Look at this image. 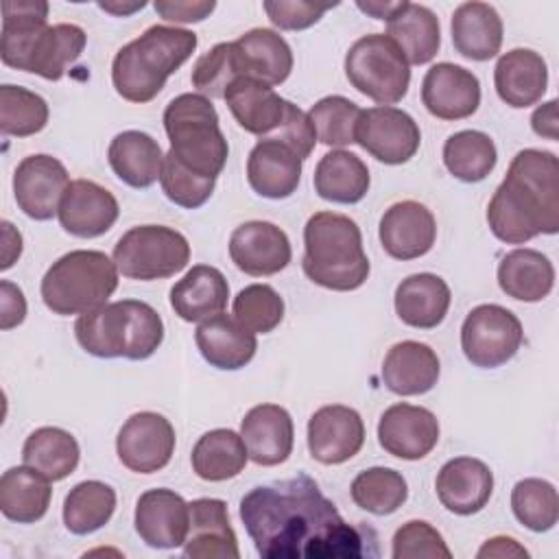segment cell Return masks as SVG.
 Returning <instances> with one entry per match:
<instances>
[{
	"label": "cell",
	"mask_w": 559,
	"mask_h": 559,
	"mask_svg": "<svg viewBox=\"0 0 559 559\" xmlns=\"http://www.w3.org/2000/svg\"><path fill=\"white\" fill-rule=\"evenodd\" d=\"M498 162L493 140L476 129L452 133L443 144V164L452 177L465 183L483 181Z\"/></svg>",
	"instance_id": "41"
},
{
	"label": "cell",
	"mask_w": 559,
	"mask_h": 559,
	"mask_svg": "<svg viewBox=\"0 0 559 559\" xmlns=\"http://www.w3.org/2000/svg\"><path fill=\"white\" fill-rule=\"evenodd\" d=\"M153 9L166 22L192 24V22H203L216 9V2L214 0H157Z\"/></svg>",
	"instance_id": "53"
},
{
	"label": "cell",
	"mask_w": 559,
	"mask_h": 559,
	"mask_svg": "<svg viewBox=\"0 0 559 559\" xmlns=\"http://www.w3.org/2000/svg\"><path fill=\"white\" fill-rule=\"evenodd\" d=\"M524 341L520 319L504 306L480 304L472 308L461 325V349L480 369L509 362Z\"/></svg>",
	"instance_id": "11"
},
{
	"label": "cell",
	"mask_w": 559,
	"mask_h": 559,
	"mask_svg": "<svg viewBox=\"0 0 559 559\" xmlns=\"http://www.w3.org/2000/svg\"><path fill=\"white\" fill-rule=\"evenodd\" d=\"M349 496L367 513L391 515L406 502L408 485L397 469L369 467L352 480Z\"/></svg>",
	"instance_id": "43"
},
{
	"label": "cell",
	"mask_w": 559,
	"mask_h": 559,
	"mask_svg": "<svg viewBox=\"0 0 559 559\" xmlns=\"http://www.w3.org/2000/svg\"><path fill=\"white\" fill-rule=\"evenodd\" d=\"M386 35L400 46L408 63L424 66L435 59L441 46L439 17L424 4L402 0L386 20Z\"/></svg>",
	"instance_id": "34"
},
{
	"label": "cell",
	"mask_w": 559,
	"mask_h": 559,
	"mask_svg": "<svg viewBox=\"0 0 559 559\" xmlns=\"http://www.w3.org/2000/svg\"><path fill=\"white\" fill-rule=\"evenodd\" d=\"M229 284L225 275L210 264H194L173 288L170 308L181 321L201 323L225 310Z\"/></svg>",
	"instance_id": "30"
},
{
	"label": "cell",
	"mask_w": 559,
	"mask_h": 559,
	"mask_svg": "<svg viewBox=\"0 0 559 559\" xmlns=\"http://www.w3.org/2000/svg\"><path fill=\"white\" fill-rule=\"evenodd\" d=\"M87 35L76 24L48 26V2L7 0L2 2V63L33 72L46 81H59L81 57Z\"/></svg>",
	"instance_id": "3"
},
{
	"label": "cell",
	"mask_w": 559,
	"mask_h": 559,
	"mask_svg": "<svg viewBox=\"0 0 559 559\" xmlns=\"http://www.w3.org/2000/svg\"><path fill=\"white\" fill-rule=\"evenodd\" d=\"M491 234L522 245L539 234L559 231V159L550 151L524 148L507 170L487 205Z\"/></svg>",
	"instance_id": "2"
},
{
	"label": "cell",
	"mask_w": 559,
	"mask_h": 559,
	"mask_svg": "<svg viewBox=\"0 0 559 559\" xmlns=\"http://www.w3.org/2000/svg\"><path fill=\"white\" fill-rule=\"evenodd\" d=\"M190 528L183 542V555L192 559H238V539L229 524L227 504L218 498H197L188 502Z\"/></svg>",
	"instance_id": "26"
},
{
	"label": "cell",
	"mask_w": 559,
	"mask_h": 559,
	"mask_svg": "<svg viewBox=\"0 0 559 559\" xmlns=\"http://www.w3.org/2000/svg\"><path fill=\"white\" fill-rule=\"evenodd\" d=\"M116 511V491L103 480L74 485L63 500V524L74 535H90L103 528Z\"/></svg>",
	"instance_id": "42"
},
{
	"label": "cell",
	"mask_w": 559,
	"mask_h": 559,
	"mask_svg": "<svg viewBox=\"0 0 559 559\" xmlns=\"http://www.w3.org/2000/svg\"><path fill=\"white\" fill-rule=\"evenodd\" d=\"M197 33L179 26L153 24L124 44L111 63V83L129 103H148L197 50Z\"/></svg>",
	"instance_id": "4"
},
{
	"label": "cell",
	"mask_w": 559,
	"mask_h": 559,
	"mask_svg": "<svg viewBox=\"0 0 559 559\" xmlns=\"http://www.w3.org/2000/svg\"><path fill=\"white\" fill-rule=\"evenodd\" d=\"M498 284L511 299L535 304L550 295L555 286V266L537 249H513L502 255L498 264Z\"/></svg>",
	"instance_id": "35"
},
{
	"label": "cell",
	"mask_w": 559,
	"mask_h": 559,
	"mask_svg": "<svg viewBox=\"0 0 559 559\" xmlns=\"http://www.w3.org/2000/svg\"><path fill=\"white\" fill-rule=\"evenodd\" d=\"M79 456V441L57 426H41L33 430L22 448L24 465L33 467L50 483L68 478L76 469Z\"/></svg>",
	"instance_id": "39"
},
{
	"label": "cell",
	"mask_w": 559,
	"mask_h": 559,
	"mask_svg": "<svg viewBox=\"0 0 559 559\" xmlns=\"http://www.w3.org/2000/svg\"><path fill=\"white\" fill-rule=\"evenodd\" d=\"M435 489L439 502L454 515H474L485 509L493 491V474L480 459L456 456L441 465Z\"/></svg>",
	"instance_id": "22"
},
{
	"label": "cell",
	"mask_w": 559,
	"mask_h": 559,
	"mask_svg": "<svg viewBox=\"0 0 559 559\" xmlns=\"http://www.w3.org/2000/svg\"><path fill=\"white\" fill-rule=\"evenodd\" d=\"M229 258L247 275L266 277L284 271L293 258L290 240L269 221H247L229 236Z\"/></svg>",
	"instance_id": "17"
},
{
	"label": "cell",
	"mask_w": 559,
	"mask_h": 559,
	"mask_svg": "<svg viewBox=\"0 0 559 559\" xmlns=\"http://www.w3.org/2000/svg\"><path fill=\"white\" fill-rule=\"evenodd\" d=\"M301 164L288 144L260 138L247 157V181L264 199H288L301 181Z\"/></svg>",
	"instance_id": "24"
},
{
	"label": "cell",
	"mask_w": 559,
	"mask_h": 559,
	"mask_svg": "<svg viewBox=\"0 0 559 559\" xmlns=\"http://www.w3.org/2000/svg\"><path fill=\"white\" fill-rule=\"evenodd\" d=\"M159 183H162V190L168 197V201H173L175 205L186 207V210H197L212 197L216 179L201 177V175L188 170L170 153H166Z\"/></svg>",
	"instance_id": "49"
},
{
	"label": "cell",
	"mask_w": 559,
	"mask_h": 559,
	"mask_svg": "<svg viewBox=\"0 0 559 559\" xmlns=\"http://www.w3.org/2000/svg\"><path fill=\"white\" fill-rule=\"evenodd\" d=\"M452 293L443 277L435 273H415L395 288V312L402 323L417 330L437 328L450 308Z\"/></svg>",
	"instance_id": "32"
},
{
	"label": "cell",
	"mask_w": 559,
	"mask_h": 559,
	"mask_svg": "<svg viewBox=\"0 0 559 559\" xmlns=\"http://www.w3.org/2000/svg\"><path fill=\"white\" fill-rule=\"evenodd\" d=\"M476 557H480V559L483 557H500V559H504V557H528V550L522 544H518V539H513V537L496 535L478 548Z\"/></svg>",
	"instance_id": "56"
},
{
	"label": "cell",
	"mask_w": 559,
	"mask_h": 559,
	"mask_svg": "<svg viewBox=\"0 0 559 559\" xmlns=\"http://www.w3.org/2000/svg\"><path fill=\"white\" fill-rule=\"evenodd\" d=\"M240 520L264 559H358L378 555L376 533L343 520L308 474L253 487Z\"/></svg>",
	"instance_id": "1"
},
{
	"label": "cell",
	"mask_w": 559,
	"mask_h": 559,
	"mask_svg": "<svg viewBox=\"0 0 559 559\" xmlns=\"http://www.w3.org/2000/svg\"><path fill=\"white\" fill-rule=\"evenodd\" d=\"M314 192L332 203L354 205L369 192V168L367 164L343 148L325 153L314 168Z\"/></svg>",
	"instance_id": "36"
},
{
	"label": "cell",
	"mask_w": 559,
	"mask_h": 559,
	"mask_svg": "<svg viewBox=\"0 0 559 559\" xmlns=\"http://www.w3.org/2000/svg\"><path fill=\"white\" fill-rule=\"evenodd\" d=\"M360 111L362 109L354 100L334 94L317 100L310 107L308 118L321 144L341 148L347 144H356L354 135H356V122Z\"/></svg>",
	"instance_id": "47"
},
{
	"label": "cell",
	"mask_w": 559,
	"mask_h": 559,
	"mask_svg": "<svg viewBox=\"0 0 559 559\" xmlns=\"http://www.w3.org/2000/svg\"><path fill=\"white\" fill-rule=\"evenodd\" d=\"M68 186L66 166L46 153L24 157L13 173L15 203L33 221H50L59 212Z\"/></svg>",
	"instance_id": "14"
},
{
	"label": "cell",
	"mask_w": 559,
	"mask_h": 559,
	"mask_svg": "<svg viewBox=\"0 0 559 559\" xmlns=\"http://www.w3.org/2000/svg\"><path fill=\"white\" fill-rule=\"evenodd\" d=\"M301 269L328 290H356L369 277V258L356 221L336 212H317L304 227Z\"/></svg>",
	"instance_id": "6"
},
{
	"label": "cell",
	"mask_w": 559,
	"mask_h": 559,
	"mask_svg": "<svg viewBox=\"0 0 559 559\" xmlns=\"http://www.w3.org/2000/svg\"><path fill=\"white\" fill-rule=\"evenodd\" d=\"M345 76L362 96L380 107H393L408 92L411 63L389 35L371 33L349 46Z\"/></svg>",
	"instance_id": "9"
},
{
	"label": "cell",
	"mask_w": 559,
	"mask_h": 559,
	"mask_svg": "<svg viewBox=\"0 0 559 559\" xmlns=\"http://www.w3.org/2000/svg\"><path fill=\"white\" fill-rule=\"evenodd\" d=\"M378 236L382 249L395 260H415L426 255L437 240V221L419 201H397L384 210Z\"/></svg>",
	"instance_id": "21"
},
{
	"label": "cell",
	"mask_w": 559,
	"mask_h": 559,
	"mask_svg": "<svg viewBox=\"0 0 559 559\" xmlns=\"http://www.w3.org/2000/svg\"><path fill=\"white\" fill-rule=\"evenodd\" d=\"M511 509L522 526L546 533L559 520L557 489L544 478H522L511 489Z\"/></svg>",
	"instance_id": "45"
},
{
	"label": "cell",
	"mask_w": 559,
	"mask_h": 559,
	"mask_svg": "<svg viewBox=\"0 0 559 559\" xmlns=\"http://www.w3.org/2000/svg\"><path fill=\"white\" fill-rule=\"evenodd\" d=\"M441 373L437 352L419 341L395 343L382 362L384 386L402 397L428 393Z\"/></svg>",
	"instance_id": "28"
},
{
	"label": "cell",
	"mask_w": 559,
	"mask_h": 559,
	"mask_svg": "<svg viewBox=\"0 0 559 559\" xmlns=\"http://www.w3.org/2000/svg\"><path fill=\"white\" fill-rule=\"evenodd\" d=\"M439 441V419L424 406L406 402L389 406L378 421V443L391 456L419 461L428 456Z\"/></svg>",
	"instance_id": "16"
},
{
	"label": "cell",
	"mask_w": 559,
	"mask_h": 559,
	"mask_svg": "<svg viewBox=\"0 0 559 559\" xmlns=\"http://www.w3.org/2000/svg\"><path fill=\"white\" fill-rule=\"evenodd\" d=\"M421 103L435 118L463 120L480 105L478 76L456 63H435L421 81Z\"/></svg>",
	"instance_id": "19"
},
{
	"label": "cell",
	"mask_w": 559,
	"mask_h": 559,
	"mask_svg": "<svg viewBox=\"0 0 559 559\" xmlns=\"http://www.w3.org/2000/svg\"><path fill=\"white\" fill-rule=\"evenodd\" d=\"M0 227H2V262H0V269L7 271L22 255V236L9 221H2Z\"/></svg>",
	"instance_id": "57"
},
{
	"label": "cell",
	"mask_w": 559,
	"mask_h": 559,
	"mask_svg": "<svg viewBox=\"0 0 559 559\" xmlns=\"http://www.w3.org/2000/svg\"><path fill=\"white\" fill-rule=\"evenodd\" d=\"M201 356L216 369L236 371L249 365L258 349V338L251 330L240 325L234 314L218 312L197 325L194 332Z\"/></svg>",
	"instance_id": "29"
},
{
	"label": "cell",
	"mask_w": 559,
	"mask_h": 559,
	"mask_svg": "<svg viewBox=\"0 0 559 559\" xmlns=\"http://www.w3.org/2000/svg\"><path fill=\"white\" fill-rule=\"evenodd\" d=\"M362 443L365 421L352 406L328 404L308 419V450L323 465H341L354 459Z\"/></svg>",
	"instance_id": "15"
},
{
	"label": "cell",
	"mask_w": 559,
	"mask_h": 559,
	"mask_svg": "<svg viewBox=\"0 0 559 559\" xmlns=\"http://www.w3.org/2000/svg\"><path fill=\"white\" fill-rule=\"evenodd\" d=\"M400 2H402V0H400ZM400 2H382V0H369V2H362V0H358V2H356V7H358L362 13H367V15L376 17V20H389V17L397 11Z\"/></svg>",
	"instance_id": "58"
},
{
	"label": "cell",
	"mask_w": 559,
	"mask_h": 559,
	"mask_svg": "<svg viewBox=\"0 0 559 559\" xmlns=\"http://www.w3.org/2000/svg\"><path fill=\"white\" fill-rule=\"evenodd\" d=\"M391 557L393 559H417V557L450 559L452 552L443 535L432 524L424 520H411L395 531Z\"/></svg>",
	"instance_id": "50"
},
{
	"label": "cell",
	"mask_w": 559,
	"mask_h": 559,
	"mask_svg": "<svg viewBox=\"0 0 559 559\" xmlns=\"http://www.w3.org/2000/svg\"><path fill=\"white\" fill-rule=\"evenodd\" d=\"M120 205L116 197L92 179H74L59 203L61 227L76 238H98L118 221Z\"/></svg>",
	"instance_id": "20"
},
{
	"label": "cell",
	"mask_w": 559,
	"mask_h": 559,
	"mask_svg": "<svg viewBox=\"0 0 559 559\" xmlns=\"http://www.w3.org/2000/svg\"><path fill=\"white\" fill-rule=\"evenodd\" d=\"M173 424L153 411L131 415L116 437L120 463L135 474H153L164 469L175 454Z\"/></svg>",
	"instance_id": "13"
},
{
	"label": "cell",
	"mask_w": 559,
	"mask_h": 559,
	"mask_svg": "<svg viewBox=\"0 0 559 559\" xmlns=\"http://www.w3.org/2000/svg\"><path fill=\"white\" fill-rule=\"evenodd\" d=\"M50 480L28 465L9 467L0 478V511L17 524L41 520L50 507Z\"/></svg>",
	"instance_id": "37"
},
{
	"label": "cell",
	"mask_w": 559,
	"mask_h": 559,
	"mask_svg": "<svg viewBox=\"0 0 559 559\" xmlns=\"http://www.w3.org/2000/svg\"><path fill=\"white\" fill-rule=\"evenodd\" d=\"M266 17L271 20L273 26L282 31H304L317 24L323 13L334 4H314V2H304V0H266L264 4Z\"/></svg>",
	"instance_id": "51"
},
{
	"label": "cell",
	"mask_w": 559,
	"mask_h": 559,
	"mask_svg": "<svg viewBox=\"0 0 559 559\" xmlns=\"http://www.w3.org/2000/svg\"><path fill=\"white\" fill-rule=\"evenodd\" d=\"M247 74L266 85H282L293 72L288 41L271 28H251L236 39Z\"/></svg>",
	"instance_id": "40"
},
{
	"label": "cell",
	"mask_w": 559,
	"mask_h": 559,
	"mask_svg": "<svg viewBox=\"0 0 559 559\" xmlns=\"http://www.w3.org/2000/svg\"><path fill=\"white\" fill-rule=\"evenodd\" d=\"M356 144L382 164H406L421 144V133L411 114L397 107L362 109L356 122Z\"/></svg>",
	"instance_id": "12"
},
{
	"label": "cell",
	"mask_w": 559,
	"mask_h": 559,
	"mask_svg": "<svg viewBox=\"0 0 559 559\" xmlns=\"http://www.w3.org/2000/svg\"><path fill=\"white\" fill-rule=\"evenodd\" d=\"M98 7H100L103 11H107V13L118 15V17H127V15H131V13L140 11V9H144L146 2H144V0H140V2H129V4H124V2H98Z\"/></svg>",
	"instance_id": "59"
},
{
	"label": "cell",
	"mask_w": 559,
	"mask_h": 559,
	"mask_svg": "<svg viewBox=\"0 0 559 559\" xmlns=\"http://www.w3.org/2000/svg\"><path fill=\"white\" fill-rule=\"evenodd\" d=\"M531 127L539 138L559 140V118H557V100H548L539 105L531 116Z\"/></svg>",
	"instance_id": "55"
},
{
	"label": "cell",
	"mask_w": 559,
	"mask_h": 559,
	"mask_svg": "<svg viewBox=\"0 0 559 559\" xmlns=\"http://www.w3.org/2000/svg\"><path fill=\"white\" fill-rule=\"evenodd\" d=\"M231 314L253 334H269L284 319V299L269 284H249L234 297Z\"/></svg>",
	"instance_id": "48"
},
{
	"label": "cell",
	"mask_w": 559,
	"mask_h": 559,
	"mask_svg": "<svg viewBox=\"0 0 559 559\" xmlns=\"http://www.w3.org/2000/svg\"><path fill=\"white\" fill-rule=\"evenodd\" d=\"M26 319V299L20 286L9 280L0 282V330H11Z\"/></svg>",
	"instance_id": "54"
},
{
	"label": "cell",
	"mask_w": 559,
	"mask_h": 559,
	"mask_svg": "<svg viewBox=\"0 0 559 559\" xmlns=\"http://www.w3.org/2000/svg\"><path fill=\"white\" fill-rule=\"evenodd\" d=\"M107 162L120 181L142 190L159 179L164 153L155 138L144 131L129 129L114 135L107 148Z\"/></svg>",
	"instance_id": "33"
},
{
	"label": "cell",
	"mask_w": 559,
	"mask_h": 559,
	"mask_svg": "<svg viewBox=\"0 0 559 559\" xmlns=\"http://www.w3.org/2000/svg\"><path fill=\"white\" fill-rule=\"evenodd\" d=\"M74 336L96 358L146 360L164 341V321L146 301H107L79 314Z\"/></svg>",
	"instance_id": "5"
},
{
	"label": "cell",
	"mask_w": 559,
	"mask_h": 559,
	"mask_svg": "<svg viewBox=\"0 0 559 559\" xmlns=\"http://www.w3.org/2000/svg\"><path fill=\"white\" fill-rule=\"evenodd\" d=\"M240 437L255 465L273 467L288 461L295 443L290 413L280 404H258L240 421Z\"/></svg>",
	"instance_id": "23"
},
{
	"label": "cell",
	"mask_w": 559,
	"mask_h": 559,
	"mask_svg": "<svg viewBox=\"0 0 559 559\" xmlns=\"http://www.w3.org/2000/svg\"><path fill=\"white\" fill-rule=\"evenodd\" d=\"M118 266L96 249H74L55 260L41 277V299L55 314L70 317L94 310L116 293Z\"/></svg>",
	"instance_id": "8"
},
{
	"label": "cell",
	"mask_w": 559,
	"mask_h": 559,
	"mask_svg": "<svg viewBox=\"0 0 559 559\" xmlns=\"http://www.w3.org/2000/svg\"><path fill=\"white\" fill-rule=\"evenodd\" d=\"M249 461L242 437L229 428H214L199 437L192 448L190 463L201 480L223 483L236 478Z\"/></svg>",
	"instance_id": "38"
},
{
	"label": "cell",
	"mask_w": 559,
	"mask_h": 559,
	"mask_svg": "<svg viewBox=\"0 0 559 559\" xmlns=\"http://www.w3.org/2000/svg\"><path fill=\"white\" fill-rule=\"evenodd\" d=\"M269 138L288 144L299 155L301 162L310 157V153L314 151V144H317V135H314V129L310 124L308 114L301 111L293 103H288V111H286V118H284L282 127Z\"/></svg>",
	"instance_id": "52"
},
{
	"label": "cell",
	"mask_w": 559,
	"mask_h": 559,
	"mask_svg": "<svg viewBox=\"0 0 559 559\" xmlns=\"http://www.w3.org/2000/svg\"><path fill=\"white\" fill-rule=\"evenodd\" d=\"M454 50L472 61H489L502 46V20L487 2H463L454 9L450 22Z\"/></svg>",
	"instance_id": "31"
},
{
	"label": "cell",
	"mask_w": 559,
	"mask_h": 559,
	"mask_svg": "<svg viewBox=\"0 0 559 559\" xmlns=\"http://www.w3.org/2000/svg\"><path fill=\"white\" fill-rule=\"evenodd\" d=\"M48 124V103L20 85L0 87V131L2 135L28 138Z\"/></svg>",
	"instance_id": "46"
},
{
	"label": "cell",
	"mask_w": 559,
	"mask_h": 559,
	"mask_svg": "<svg viewBox=\"0 0 559 559\" xmlns=\"http://www.w3.org/2000/svg\"><path fill=\"white\" fill-rule=\"evenodd\" d=\"M133 524L146 546L159 550L179 548L188 537L190 507L173 489H148L135 502Z\"/></svg>",
	"instance_id": "18"
},
{
	"label": "cell",
	"mask_w": 559,
	"mask_h": 559,
	"mask_svg": "<svg viewBox=\"0 0 559 559\" xmlns=\"http://www.w3.org/2000/svg\"><path fill=\"white\" fill-rule=\"evenodd\" d=\"M168 153L188 170L216 179L229 155L212 100L203 94H179L164 109Z\"/></svg>",
	"instance_id": "7"
},
{
	"label": "cell",
	"mask_w": 559,
	"mask_h": 559,
	"mask_svg": "<svg viewBox=\"0 0 559 559\" xmlns=\"http://www.w3.org/2000/svg\"><path fill=\"white\" fill-rule=\"evenodd\" d=\"M493 85L500 100L509 107L524 109L539 103L548 87L544 57L531 48H513L504 52L493 68Z\"/></svg>",
	"instance_id": "27"
},
{
	"label": "cell",
	"mask_w": 559,
	"mask_h": 559,
	"mask_svg": "<svg viewBox=\"0 0 559 559\" xmlns=\"http://www.w3.org/2000/svg\"><path fill=\"white\" fill-rule=\"evenodd\" d=\"M223 100L227 103L236 122L247 133L258 138H269L282 127L290 103L282 98L271 85L251 76L236 79L227 87Z\"/></svg>",
	"instance_id": "25"
},
{
	"label": "cell",
	"mask_w": 559,
	"mask_h": 559,
	"mask_svg": "<svg viewBox=\"0 0 559 559\" xmlns=\"http://www.w3.org/2000/svg\"><path fill=\"white\" fill-rule=\"evenodd\" d=\"M111 258L124 277L153 282L183 271L190 262V245L173 227L138 225L118 238Z\"/></svg>",
	"instance_id": "10"
},
{
	"label": "cell",
	"mask_w": 559,
	"mask_h": 559,
	"mask_svg": "<svg viewBox=\"0 0 559 559\" xmlns=\"http://www.w3.org/2000/svg\"><path fill=\"white\" fill-rule=\"evenodd\" d=\"M240 76L249 74L238 44L221 41L197 59L190 81L197 94H203L207 98H223L227 87Z\"/></svg>",
	"instance_id": "44"
}]
</instances>
